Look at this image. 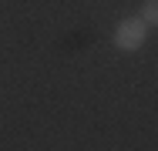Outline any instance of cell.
Instances as JSON below:
<instances>
[{"mask_svg":"<svg viewBox=\"0 0 158 151\" xmlns=\"http://www.w3.org/2000/svg\"><path fill=\"white\" fill-rule=\"evenodd\" d=\"M145 30H148V24H145L141 17H128V20H121L118 30H114V44H118L121 51H138V47L145 44Z\"/></svg>","mask_w":158,"mask_h":151,"instance_id":"6da1fadb","label":"cell"},{"mask_svg":"<svg viewBox=\"0 0 158 151\" xmlns=\"http://www.w3.org/2000/svg\"><path fill=\"white\" fill-rule=\"evenodd\" d=\"M141 20L152 24V27H158V0H145V7H141Z\"/></svg>","mask_w":158,"mask_h":151,"instance_id":"7a4b0ae2","label":"cell"}]
</instances>
